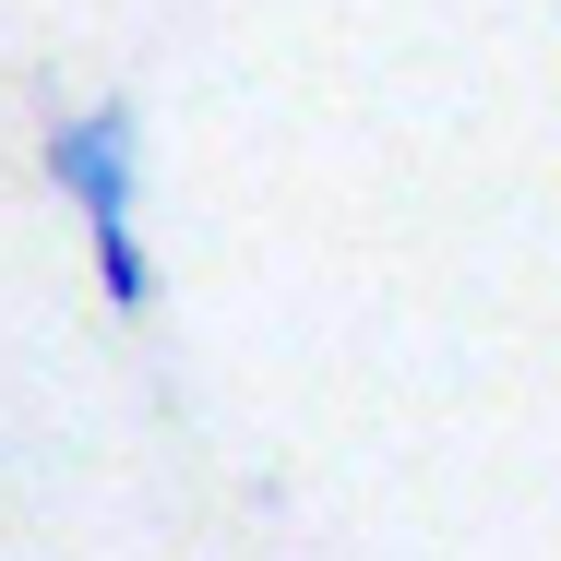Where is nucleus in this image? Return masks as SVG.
<instances>
[{
    "mask_svg": "<svg viewBox=\"0 0 561 561\" xmlns=\"http://www.w3.org/2000/svg\"><path fill=\"white\" fill-rule=\"evenodd\" d=\"M36 168H48V192H60L84 227L131 216V204H144V119H131V96H96V108L48 119Z\"/></svg>",
    "mask_w": 561,
    "mask_h": 561,
    "instance_id": "f257e3e1",
    "label": "nucleus"
},
{
    "mask_svg": "<svg viewBox=\"0 0 561 561\" xmlns=\"http://www.w3.org/2000/svg\"><path fill=\"white\" fill-rule=\"evenodd\" d=\"M84 251H96V287H108V311H119V323H144V311H156V251H144V227L108 216V227H84Z\"/></svg>",
    "mask_w": 561,
    "mask_h": 561,
    "instance_id": "f03ea898",
    "label": "nucleus"
}]
</instances>
